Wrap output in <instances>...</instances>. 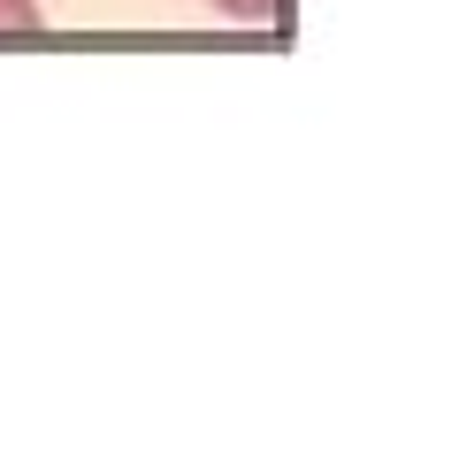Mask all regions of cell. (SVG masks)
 Listing matches in <instances>:
<instances>
[{
    "mask_svg": "<svg viewBox=\"0 0 459 459\" xmlns=\"http://www.w3.org/2000/svg\"><path fill=\"white\" fill-rule=\"evenodd\" d=\"M214 8L238 23H291V0H214Z\"/></svg>",
    "mask_w": 459,
    "mask_h": 459,
    "instance_id": "6da1fadb",
    "label": "cell"
},
{
    "mask_svg": "<svg viewBox=\"0 0 459 459\" xmlns=\"http://www.w3.org/2000/svg\"><path fill=\"white\" fill-rule=\"evenodd\" d=\"M0 31H39V0H0Z\"/></svg>",
    "mask_w": 459,
    "mask_h": 459,
    "instance_id": "7a4b0ae2",
    "label": "cell"
}]
</instances>
